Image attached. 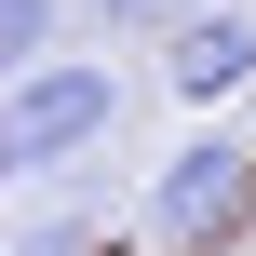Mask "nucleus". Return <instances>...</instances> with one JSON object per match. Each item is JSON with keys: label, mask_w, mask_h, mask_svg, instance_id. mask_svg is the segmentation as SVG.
<instances>
[{"label": "nucleus", "mask_w": 256, "mask_h": 256, "mask_svg": "<svg viewBox=\"0 0 256 256\" xmlns=\"http://www.w3.org/2000/svg\"><path fill=\"white\" fill-rule=\"evenodd\" d=\"M243 202H256V148H230V135H189L176 162H162V189H148V230L162 243H230L243 230Z\"/></svg>", "instance_id": "obj_2"}, {"label": "nucleus", "mask_w": 256, "mask_h": 256, "mask_svg": "<svg viewBox=\"0 0 256 256\" xmlns=\"http://www.w3.org/2000/svg\"><path fill=\"white\" fill-rule=\"evenodd\" d=\"M40 40H54V0H0V94L40 68Z\"/></svg>", "instance_id": "obj_4"}, {"label": "nucleus", "mask_w": 256, "mask_h": 256, "mask_svg": "<svg viewBox=\"0 0 256 256\" xmlns=\"http://www.w3.org/2000/svg\"><path fill=\"white\" fill-rule=\"evenodd\" d=\"M108 135H122V68L40 54V68L0 94V189H27V176H54V162H94Z\"/></svg>", "instance_id": "obj_1"}, {"label": "nucleus", "mask_w": 256, "mask_h": 256, "mask_svg": "<svg viewBox=\"0 0 256 256\" xmlns=\"http://www.w3.org/2000/svg\"><path fill=\"white\" fill-rule=\"evenodd\" d=\"M94 14H162V0H94Z\"/></svg>", "instance_id": "obj_6"}, {"label": "nucleus", "mask_w": 256, "mask_h": 256, "mask_svg": "<svg viewBox=\"0 0 256 256\" xmlns=\"http://www.w3.org/2000/svg\"><path fill=\"white\" fill-rule=\"evenodd\" d=\"M162 81H176L189 108L243 94V81H256V14H230V0H216V14H189V27H176V54H162Z\"/></svg>", "instance_id": "obj_3"}, {"label": "nucleus", "mask_w": 256, "mask_h": 256, "mask_svg": "<svg viewBox=\"0 0 256 256\" xmlns=\"http://www.w3.org/2000/svg\"><path fill=\"white\" fill-rule=\"evenodd\" d=\"M14 256H108V216H40Z\"/></svg>", "instance_id": "obj_5"}]
</instances>
